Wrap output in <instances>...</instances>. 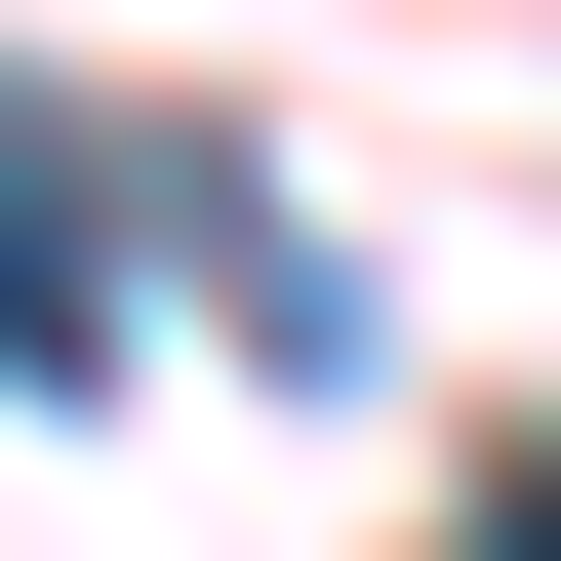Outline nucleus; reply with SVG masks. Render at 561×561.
<instances>
[{
    "mask_svg": "<svg viewBox=\"0 0 561 561\" xmlns=\"http://www.w3.org/2000/svg\"><path fill=\"white\" fill-rule=\"evenodd\" d=\"M442 561H561V481H481V522H442Z\"/></svg>",
    "mask_w": 561,
    "mask_h": 561,
    "instance_id": "1",
    "label": "nucleus"
}]
</instances>
